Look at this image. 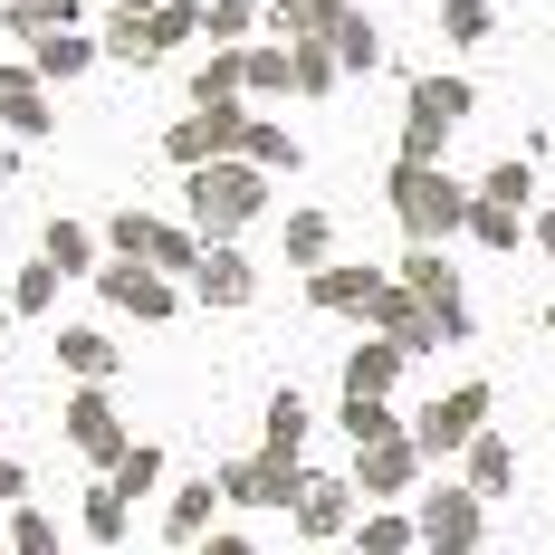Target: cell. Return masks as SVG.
<instances>
[{"instance_id": "obj_1", "label": "cell", "mask_w": 555, "mask_h": 555, "mask_svg": "<svg viewBox=\"0 0 555 555\" xmlns=\"http://www.w3.org/2000/svg\"><path fill=\"white\" fill-rule=\"evenodd\" d=\"M384 202H392V221L412 230V249H450V230H469V202L479 192H460L441 164H392Z\"/></svg>"}, {"instance_id": "obj_2", "label": "cell", "mask_w": 555, "mask_h": 555, "mask_svg": "<svg viewBox=\"0 0 555 555\" xmlns=\"http://www.w3.org/2000/svg\"><path fill=\"white\" fill-rule=\"evenodd\" d=\"M182 202H192V230H202V249H211V240H240V230L269 211V172L230 154V164H202V172H192Z\"/></svg>"}, {"instance_id": "obj_3", "label": "cell", "mask_w": 555, "mask_h": 555, "mask_svg": "<svg viewBox=\"0 0 555 555\" xmlns=\"http://www.w3.org/2000/svg\"><path fill=\"white\" fill-rule=\"evenodd\" d=\"M469 106H479V96H469V77H441V67H431V77H412V96H402V164H441L450 125H460Z\"/></svg>"}, {"instance_id": "obj_4", "label": "cell", "mask_w": 555, "mask_h": 555, "mask_svg": "<svg viewBox=\"0 0 555 555\" xmlns=\"http://www.w3.org/2000/svg\"><path fill=\"white\" fill-rule=\"evenodd\" d=\"M106 249L115 259H144V269H164V278L202 269V230H172V221H154V211H134V202L106 221Z\"/></svg>"}, {"instance_id": "obj_5", "label": "cell", "mask_w": 555, "mask_h": 555, "mask_svg": "<svg viewBox=\"0 0 555 555\" xmlns=\"http://www.w3.org/2000/svg\"><path fill=\"white\" fill-rule=\"evenodd\" d=\"M412 517H422V555H479L489 546V499H479L469 479H460V489H431Z\"/></svg>"}, {"instance_id": "obj_6", "label": "cell", "mask_w": 555, "mask_h": 555, "mask_svg": "<svg viewBox=\"0 0 555 555\" xmlns=\"http://www.w3.org/2000/svg\"><path fill=\"white\" fill-rule=\"evenodd\" d=\"M489 402H499L489 384H450V392H431V402H422V422H412L422 460H441V450H469V441H479V422H489Z\"/></svg>"}, {"instance_id": "obj_7", "label": "cell", "mask_w": 555, "mask_h": 555, "mask_svg": "<svg viewBox=\"0 0 555 555\" xmlns=\"http://www.w3.org/2000/svg\"><path fill=\"white\" fill-rule=\"evenodd\" d=\"M96 297H106L115 317H134V326H164L172 307H182V287L164 269H144V259H106L96 269Z\"/></svg>"}, {"instance_id": "obj_8", "label": "cell", "mask_w": 555, "mask_h": 555, "mask_svg": "<svg viewBox=\"0 0 555 555\" xmlns=\"http://www.w3.org/2000/svg\"><path fill=\"white\" fill-rule=\"evenodd\" d=\"M240 134H249V106H192V125H164V154L182 172H202V164H230Z\"/></svg>"}, {"instance_id": "obj_9", "label": "cell", "mask_w": 555, "mask_h": 555, "mask_svg": "<svg viewBox=\"0 0 555 555\" xmlns=\"http://www.w3.org/2000/svg\"><path fill=\"white\" fill-rule=\"evenodd\" d=\"M57 431H67V450H77V460H96V469H115V460L134 450V431L115 422L106 384H77V402H67V422H57Z\"/></svg>"}, {"instance_id": "obj_10", "label": "cell", "mask_w": 555, "mask_h": 555, "mask_svg": "<svg viewBox=\"0 0 555 555\" xmlns=\"http://www.w3.org/2000/svg\"><path fill=\"white\" fill-rule=\"evenodd\" d=\"M297 489H307V469L278 460V450H249V460H230V469H221V499L230 507H297Z\"/></svg>"}, {"instance_id": "obj_11", "label": "cell", "mask_w": 555, "mask_h": 555, "mask_svg": "<svg viewBox=\"0 0 555 555\" xmlns=\"http://www.w3.org/2000/svg\"><path fill=\"white\" fill-rule=\"evenodd\" d=\"M392 278H402V287H412V297H422V307L441 317V335H450V345L469 335V297H460V269H450V249H412V259H402Z\"/></svg>"}, {"instance_id": "obj_12", "label": "cell", "mask_w": 555, "mask_h": 555, "mask_svg": "<svg viewBox=\"0 0 555 555\" xmlns=\"http://www.w3.org/2000/svg\"><path fill=\"white\" fill-rule=\"evenodd\" d=\"M354 489H364V499H412V489H422V441H412V431L364 441L354 450Z\"/></svg>"}, {"instance_id": "obj_13", "label": "cell", "mask_w": 555, "mask_h": 555, "mask_svg": "<svg viewBox=\"0 0 555 555\" xmlns=\"http://www.w3.org/2000/svg\"><path fill=\"white\" fill-rule=\"evenodd\" d=\"M364 326H374V335H392L402 354H431V345H450V335H441V317H431V307H422V297H412L402 278H384V297H374V317H364Z\"/></svg>"}, {"instance_id": "obj_14", "label": "cell", "mask_w": 555, "mask_h": 555, "mask_svg": "<svg viewBox=\"0 0 555 555\" xmlns=\"http://www.w3.org/2000/svg\"><path fill=\"white\" fill-rule=\"evenodd\" d=\"M0 125L10 134H49L57 125V96H49V77L29 57H0Z\"/></svg>"}, {"instance_id": "obj_15", "label": "cell", "mask_w": 555, "mask_h": 555, "mask_svg": "<svg viewBox=\"0 0 555 555\" xmlns=\"http://www.w3.org/2000/svg\"><path fill=\"white\" fill-rule=\"evenodd\" d=\"M287 517H297V537H317V546H326V537H354V479H317V469H307V489H297Z\"/></svg>"}, {"instance_id": "obj_16", "label": "cell", "mask_w": 555, "mask_h": 555, "mask_svg": "<svg viewBox=\"0 0 555 555\" xmlns=\"http://www.w3.org/2000/svg\"><path fill=\"white\" fill-rule=\"evenodd\" d=\"M307 297H317L326 317H374V297H384V269H354V259H326V269L307 278Z\"/></svg>"}, {"instance_id": "obj_17", "label": "cell", "mask_w": 555, "mask_h": 555, "mask_svg": "<svg viewBox=\"0 0 555 555\" xmlns=\"http://www.w3.org/2000/svg\"><path fill=\"white\" fill-rule=\"evenodd\" d=\"M192 297H202V307H249V297H259V269H249L230 240H211L202 269H192Z\"/></svg>"}, {"instance_id": "obj_18", "label": "cell", "mask_w": 555, "mask_h": 555, "mask_svg": "<svg viewBox=\"0 0 555 555\" xmlns=\"http://www.w3.org/2000/svg\"><path fill=\"white\" fill-rule=\"evenodd\" d=\"M402 364H412V354H402L392 335H364V345L345 354V392H354V402H392V384H402Z\"/></svg>"}, {"instance_id": "obj_19", "label": "cell", "mask_w": 555, "mask_h": 555, "mask_svg": "<svg viewBox=\"0 0 555 555\" xmlns=\"http://www.w3.org/2000/svg\"><path fill=\"white\" fill-rule=\"evenodd\" d=\"M345 10H354V0H269V29L287 39V49H326Z\"/></svg>"}, {"instance_id": "obj_20", "label": "cell", "mask_w": 555, "mask_h": 555, "mask_svg": "<svg viewBox=\"0 0 555 555\" xmlns=\"http://www.w3.org/2000/svg\"><path fill=\"white\" fill-rule=\"evenodd\" d=\"M211 507H221V469H211V479H182V489H172V507H164V537H172V546L221 537V527H211Z\"/></svg>"}, {"instance_id": "obj_21", "label": "cell", "mask_w": 555, "mask_h": 555, "mask_svg": "<svg viewBox=\"0 0 555 555\" xmlns=\"http://www.w3.org/2000/svg\"><path fill=\"white\" fill-rule=\"evenodd\" d=\"M307 431H317V412H307V392H269V412H259V450H278V460H297L307 450Z\"/></svg>"}, {"instance_id": "obj_22", "label": "cell", "mask_w": 555, "mask_h": 555, "mask_svg": "<svg viewBox=\"0 0 555 555\" xmlns=\"http://www.w3.org/2000/svg\"><path fill=\"white\" fill-rule=\"evenodd\" d=\"M249 96V49H211L192 67V106H240Z\"/></svg>"}, {"instance_id": "obj_23", "label": "cell", "mask_w": 555, "mask_h": 555, "mask_svg": "<svg viewBox=\"0 0 555 555\" xmlns=\"http://www.w3.org/2000/svg\"><path fill=\"white\" fill-rule=\"evenodd\" d=\"M57 364H67L77 384H115V364H125V354H115V335H96V326H67V335H57Z\"/></svg>"}, {"instance_id": "obj_24", "label": "cell", "mask_w": 555, "mask_h": 555, "mask_svg": "<svg viewBox=\"0 0 555 555\" xmlns=\"http://www.w3.org/2000/svg\"><path fill=\"white\" fill-rule=\"evenodd\" d=\"M106 57H125L134 77H144V67L164 57V39H154V10H144V0H134V10H115V20H106Z\"/></svg>"}, {"instance_id": "obj_25", "label": "cell", "mask_w": 555, "mask_h": 555, "mask_svg": "<svg viewBox=\"0 0 555 555\" xmlns=\"http://www.w3.org/2000/svg\"><path fill=\"white\" fill-rule=\"evenodd\" d=\"M422 546V517H402V507H364L354 517V555H412Z\"/></svg>"}, {"instance_id": "obj_26", "label": "cell", "mask_w": 555, "mask_h": 555, "mask_svg": "<svg viewBox=\"0 0 555 555\" xmlns=\"http://www.w3.org/2000/svg\"><path fill=\"white\" fill-rule=\"evenodd\" d=\"M39 259H49V269H67V278H96V230L57 211V221L39 230Z\"/></svg>"}, {"instance_id": "obj_27", "label": "cell", "mask_w": 555, "mask_h": 555, "mask_svg": "<svg viewBox=\"0 0 555 555\" xmlns=\"http://www.w3.org/2000/svg\"><path fill=\"white\" fill-rule=\"evenodd\" d=\"M96 57H106V39H77V29H57V39H39V49H29V67H39L49 87H67V77H87Z\"/></svg>"}, {"instance_id": "obj_28", "label": "cell", "mask_w": 555, "mask_h": 555, "mask_svg": "<svg viewBox=\"0 0 555 555\" xmlns=\"http://www.w3.org/2000/svg\"><path fill=\"white\" fill-rule=\"evenodd\" d=\"M77 10H87V0H0L10 39H29V49H39V39H57V29H77Z\"/></svg>"}, {"instance_id": "obj_29", "label": "cell", "mask_w": 555, "mask_h": 555, "mask_svg": "<svg viewBox=\"0 0 555 555\" xmlns=\"http://www.w3.org/2000/svg\"><path fill=\"white\" fill-rule=\"evenodd\" d=\"M326 49H335V67H345V77H374V67H384V29H374L364 10H345Z\"/></svg>"}, {"instance_id": "obj_30", "label": "cell", "mask_w": 555, "mask_h": 555, "mask_svg": "<svg viewBox=\"0 0 555 555\" xmlns=\"http://www.w3.org/2000/svg\"><path fill=\"white\" fill-rule=\"evenodd\" d=\"M326 259H335V221H326V211H287V269L317 278Z\"/></svg>"}, {"instance_id": "obj_31", "label": "cell", "mask_w": 555, "mask_h": 555, "mask_svg": "<svg viewBox=\"0 0 555 555\" xmlns=\"http://www.w3.org/2000/svg\"><path fill=\"white\" fill-rule=\"evenodd\" d=\"M469 489H479V499H507V489H517V450H507L499 431L469 441Z\"/></svg>"}, {"instance_id": "obj_32", "label": "cell", "mask_w": 555, "mask_h": 555, "mask_svg": "<svg viewBox=\"0 0 555 555\" xmlns=\"http://www.w3.org/2000/svg\"><path fill=\"white\" fill-rule=\"evenodd\" d=\"M192 10H202V29H211V49H249V29L269 20L259 0H192Z\"/></svg>"}, {"instance_id": "obj_33", "label": "cell", "mask_w": 555, "mask_h": 555, "mask_svg": "<svg viewBox=\"0 0 555 555\" xmlns=\"http://www.w3.org/2000/svg\"><path fill=\"white\" fill-rule=\"evenodd\" d=\"M240 164H259V172H297L307 154H297V134H287V125H259V115H249V134H240Z\"/></svg>"}, {"instance_id": "obj_34", "label": "cell", "mask_w": 555, "mask_h": 555, "mask_svg": "<svg viewBox=\"0 0 555 555\" xmlns=\"http://www.w3.org/2000/svg\"><path fill=\"white\" fill-rule=\"evenodd\" d=\"M125 489H115V479H96V489H87V499H77V517H87V537H96V546H125Z\"/></svg>"}, {"instance_id": "obj_35", "label": "cell", "mask_w": 555, "mask_h": 555, "mask_svg": "<svg viewBox=\"0 0 555 555\" xmlns=\"http://www.w3.org/2000/svg\"><path fill=\"white\" fill-rule=\"evenodd\" d=\"M335 431H345V441L364 450V441H392V431H412V422H402L392 402H354V392H345V412H335Z\"/></svg>"}, {"instance_id": "obj_36", "label": "cell", "mask_w": 555, "mask_h": 555, "mask_svg": "<svg viewBox=\"0 0 555 555\" xmlns=\"http://www.w3.org/2000/svg\"><path fill=\"white\" fill-rule=\"evenodd\" d=\"M106 479L125 489V499H154V489H164V450H154V441H134V450H125V460L106 469Z\"/></svg>"}, {"instance_id": "obj_37", "label": "cell", "mask_w": 555, "mask_h": 555, "mask_svg": "<svg viewBox=\"0 0 555 555\" xmlns=\"http://www.w3.org/2000/svg\"><path fill=\"white\" fill-rule=\"evenodd\" d=\"M249 96H297V49H249Z\"/></svg>"}, {"instance_id": "obj_38", "label": "cell", "mask_w": 555, "mask_h": 555, "mask_svg": "<svg viewBox=\"0 0 555 555\" xmlns=\"http://www.w3.org/2000/svg\"><path fill=\"white\" fill-rule=\"evenodd\" d=\"M57 278H67V269H49V259H29V269L10 278V307H20V317H49V297H57Z\"/></svg>"}, {"instance_id": "obj_39", "label": "cell", "mask_w": 555, "mask_h": 555, "mask_svg": "<svg viewBox=\"0 0 555 555\" xmlns=\"http://www.w3.org/2000/svg\"><path fill=\"white\" fill-rule=\"evenodd\" d=\"M10 555H57V517L49 507H10Z\"/></svg>"}, {"instance_id": "obj_40", "label": "cell", "mask_w": 555, "mask_h": 555, "mask_svg": "<svg viewBox=\"0 0 555 555\" xmlns=\"http://www.w3.org/2000/svg\"><path fill=\"white\" fill-rule=\"evenodd\" d=\"M469 240H479V249H517V211L479 192V202H469Z\"/></svg>"}, {"instance_id": "obj_41", "label": "cell", "mask_w": 555, "mask_h": 555, "mask_svg": "<svg viewBox=\"0 0 555 555\" xmlns=\"http://www.w3.org/2000/svg\"><path fill=\"white\" fill-rule=\"evenodd\" d=\"M335 87H345L335 49H297V96H335Z\"/></svg>"}, {"instance_id": "obj_42", "label": "cell", "mask_w": 555, "mask_h": 555, "mask_svg": "<svg viewBox=\"0 0 555 555\" xmlns=\"http://www.w3.org/2000/svg\"><path fill=\"white\" fill-rule=\"evenodd\" d=\"M441 29L460 49H479V39H489V0H441Z\"/></svg>"}, {"instance_id": "obj_43", "label": "cell", "mask_w": 555, "mask_h": 555, "mask_svg": "<svg viewBox=\"0 0 555 555\" xmlns=\"http://www.w3.org/2000/svg\"><path fill=\"white\" fill-rule=\"evenodd\" d=\"M154 39H164V49L202 39V10H192V0H154Z\"/></svg>"}, {"instance_id": "obj_44", "label": "cell", "mask_w": 555, "mask_h": 555, "mask_svg": "<svg viewBox=\"0 0 555 555\" xmlns=\"http://www.w3.org/2000/svg\"><path fill=\"white\" fill-rule=\"evenodd\" d=\"M479 192H489V202H507V211H527V192H537V182H527V164H499Z\"/></svg>"}, {"instance_id": "obj_45", "label": "cell", "mask_w": 555, "mask_h": 555, "mask_svg": "<svg viewBox=\"0 0 555 555\" xmlns=\"http://www.w3.org/2000/svg\"><path fill=\"white\" fill-rule=\"evenodd\" d=\"M20 499H29V469H20V460L0 450V507H20Z\"/></svg>"}, {"instance_id": "obj_46", "label": "cell", "mask_w": 555, "mask_h": 555, "mask_svg": "<svg viewBox=\"0 0 555 555\" xmlns=\"http://www.w3.org/2000/svg\"><path fill=\"white\" fill-rule=\"evenodd\" d=\"M192 555H259V546H249L240 527H221V537H202V546H192Z\"/></svg>"}, {"instance_id": "obj_47", "label": "cell", "mask_w": 555, "mask_h": 555, "mask_svg": "<svg viewBox=\"0 0 555 555\" xmlns=\"http://www.w3.org/2000/svg\"><path fill=\"white\" fill-rule=\"evenodd\" d=\"M10 172H20V134H0V182H10Z\"/></svg>"}, {"instance_id": "obj_48", "label": "cell", "mask_w": 555, "mask_h": 555, "mask_svg": "<svg viewBox=\"0 0 555 555\" xmlns=\"http://www.w3.org/2000/svg\"><path fill=\"white\" fill-rule=\"evenodd\" d=\"M537 249H546V259H555V211H537Z\"/></svg>"}, {"instance_id": "obj_49", "label": "cell", "mask_w": 555, "mask_h": 555, "mask_svg": "<svg viewBox=\"0 0 555 555\" xmlns=\"http://www.w3.org/2000/svg\"><path fill=\"white\" fill-rule=\"evenodd\" d=\"M546 335H555V297H546Z\"/></svg>"}, {"instance_id": "obj_50", "label": "cell", "mask_w": 555, "mask_h": 555, "mask_svg": "<svg viewBox=\"0 0 555 555\" xmlns=\"http://www.w3.org/2000/svg\"><path fill=\"white\" fill-rule=\"evenodd\" d=\"M115 10H134V0H115Z\"/></svg>"}]
</instances>
